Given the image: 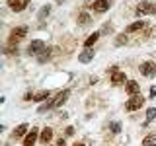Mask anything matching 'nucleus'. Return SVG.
I'll use <instances>...</instances> for the list:
<instances>
[{"label": "nucleus", "mask_w": 156, "mask_h": 146, "mask_svg": "<svg viewBox=\"0 0 156 146\" xmlns=\"http://www.w3.org/2000/svg\"><path fill=\"white\" fill-rule=\"evenodd\" d=\"M100 35H101L100 31H94L92 35H88V39L84 41V47H86V49H90V47H92V45H94V43L98 41V39H100Z\"/></svg>", "instance_id": "obj_14"}, {"label": "nucleus", "mask_w": 156, "mask_h": 146, "mask_svg": "<svg viewBox=\"0 0 156 146\" xmlns=\"http://www.w3.org/2000/svg\"><path fill=\"white\" fill-rule=\"evenodd\" d=\"M45 49V43L41 41V39H35V41H31L29 43V47H27V53L29 55H39V53Z\"/></svg>", "instance_id": "obj_3"}, {"label": "nucleus", "mask_w": 156, "mask_h": 146, "mask_svg": "<svg viewBox=\"0 0 156 146\" xmlns=\"http://www.w3.org/2000/svg\"><path fill=\"white\" fill-rule=\"evenodd\" d=\"M49 14H51V6L47 4V6H43L41 10H39V14H37V19H39V22H43V19H45V18L49 16Z\"/></svg>", "instance_id": "obj_16"}, {"label": "nucleus", "mask_w": 156, "mask_h": 146, "mask_svg": "<svg viewBox=\"0 0 156 146\" xmlns=\"http://www.w3.org/2000/svg\"><path fill=\"white\" fill-rule=\"evenodd\" d=\"M109 130H111L113 134H117V133L121 130V125H119V123H111V125H109Z\"/></svg>", "instance_id": "obj_23"}, {"label": "nucleus", "mask_w": 156, "mask_h": 146, "mask_svg": "<svg viewBox=\"0 0 156 146\" xmlns=\"http://www.w3.org/2000/svg\"><path fill=\"white\" fill-rule=\"evenodd\" d=\"M154 142H156V134H148L143 140V146H150V144H154Z\"/></svg>", "instance_id": "obj_22"}, {"label": "nucleus", "mask_w": 156, "mask_h": 146, "mask_svg": "<svg viewBox=\"0 0 156 146\" xmlns=\"http://www.w3.org/2000/svg\"><path fill=\"white\" fill-rule=\"evenodd\" d=\"M57 2H58V4H62V2H65V0H57Z\"/></svg>", "instance_id": "obj_27"}, {"label": "nucleus", "mask_w": 156, "mask_h": 146, "mask_svg": "<svg viewBox=\"0 0 156 146\" xmlns=\"http://www.w3.org/2000/svg\"><path fill=\"white\" fill-rule=\"evenodd\" d=\"M51 138H53V129H49V127H47V129H43L41 134H39V140H41L43 144H49V140H51Z\"/></svg>", "instance_id": "obj_10"}, {"label": "nucleus", "mask_w": 156, "mask_h": 146, "mask_svg": "<svg viewBox=\"0 0 156 146\" xmlns=\"http://www.w3.org/2000/svg\"><path fill=\"white\" fill-rule=\"evenodd\" d=\"M92 8H94L96 12H105V10L109 8V0H94Z\"/></svg>", "instance_id": "obj_9"}, {"label": "nucleus", "mask_w": 156, "mask_h": 146, "mask_svg": "<svg viewBox=\"0 0 156 146\" xmlns=\"http://www.w3.org/2000/svg\"><path fill=\"white\" fill-rule=\"evenodd\" d=\"M127 92H129L131 96H136V94L140 92V86L136 84L135 80H129V82H127Z\"/></svg>", "instance_id": "obj_13"}, {"label": "nucleus", "mask_w": 156, "mask_h": 146, "mask_svg": "<svg viewBox=\"0 0 156 146\" xmlns=\"http://www.w3.org/2000/svg\"><path fill=\"white\" fill-rule=\"evenodd\" d=\"M127 80V76H125V72H121V70H117L115 74H111V84H123V82Z\"/></svg>", "instance_id": "obj_11"}, {"label": "nucleus", "mask_w": 156, "mask_h": 146, "mask_svg": "<svg viewBox=\"0 0 156 146\" xmlns=\"http://www.w3.org/2000/svg\"><path fill=\"white\" fill-rule=\"evenodd\" d=\"M74 146H84V144H78V142H76V144H74Z\"/></svg>", "instance_id": "obj_28"}, {"label": "nucleus", "mask_w": 156, "mask_h": 146, "mask_svg": "<svg viewBox=\"0 0 156 146\" xmlns=\"http://www.w3.org/2000/svg\"><path fill=\"white\" fill-rule=\"evenodd\" d=\"M27 133V125H20L18 129H16V133H14V136H16V138H20V136H23Z\"/></svg>", "instance_id": "obj_20"}, {"label": "nucleus", "mask_w": 156, "mask_h": 146, "mask_svg": "<svg viewBox=\"0 0 156 146\" xmlns=\"http://www.w3.org/2000/svg\"><path fill=\"white\" fill-rule=\"evenodd\" d=\"M27 4H29V0H10V8H12L14 12H22V10H26Z\"/></svg>", "instance_id": "obj_8"}, {"label": "nucleus", "mask_w": 156, "mask_h": 146, "mask_svg": "<svg viewBox=\"0 0 156 146\" xmlns=\"http://www.w3.org/2000/svg\"><path fill=\"white\" fill-rule=\"evenodd\" d=\"M37 138H39V133H37V129H31V130H29V133L26 134V138H23V146H33Z\"/></svg>", "instance_id": "obj_6"}, {"label": "nucleus", "mask_w": 156, "mask_h": 146, "mask_svg": "<svg viewBox=\"0 0 156 146\" xmlns=\"http://www.w3.org/2000/svg\"><path fill=\"white\" fill-rule=\"evenodd\" d=\"M123 43H127V35H125V33H121V35L115 39V45H123Z\"/></svg>", "instance_id": "obj_24"}, {"label": "nucleus", "mask_w": 156, "mask_h": 146, "mask_svg": "<svg viewBox=\"0 0 156 146\" xmlns=\"http://www.w3.org/2000/svg\"><path fill=\"white\" fill-rule=\"evenodd\" d=\"M57 146H66V142H65V138H58V140H57Z\"/></svg>", "instance_id": "obj_26"}, {"label": "nucleus", "mask_w": 156, "mask_h": 146, "mask_svg": "<svg viewBox=\"0 0 156 146\" xmlns=\"http://www.w3.org/2000/svg\"><path fill=\"white\" fill-rule=\"evenodd\" d=\"M26 33H27V27L26 26H20V27H16V29H12V33H10V43H18L22 37H26Z\"/></svg>", "instance_id": "obj_2"}, {"label": "nucleus", "mask_w": 156, "mask_h": 146, "mask_svg": "<svg viewBox=\"0 0 156 146\" xmlns=\"http://www.w3.org/2000/svg\"><path fill=\"white\" fill-rule=\"evenodd\" d=\"M68 96H70V90H62L61 94H58V96L55 97V99L51 101V103H53V107H58V105H62V103H65V101L68 99Z\"/></svg>", "instance_id": "obj_7"}, {"label": "nucleus", "mask_w": 156, "mask_h": 146, "mask_svg": "<svg viewBox=\"0 0 156 146\" xmlns=\"http://www.w3.org/2000/svg\"><path fill=\"white\" fill-rule=\"evenodd\" d=\"M140 72H143L144 76H154L156 74V64L154 62H150V61H146V62H143V64H140Z\"/></svg>", "instance_id": "obj_5"}, {"label": "nucleus", "mask_w": 156, "mask_h": 146, "mask_svg": "<svg viewBox=\"0 0 156 146\" xmlns=\"http://www.w3.org/2000/svg\"><path fill=\"white\" fill-rule=\"evenodd\" d=\"M65 134L66 136H72V134H74V129H72V127H66V129H65Z\"/></svg>", "instance_id": "obj_25"}, {"label": "nucleus", "mask_w": 156, "mask_h": 146, "mask_svg": "<svg viewBox=\"0 0 156 146\" xmlns=\"http://www.w3.org/2000/svg\"><path fill=\"white\" fill-rule=\"evenodd\" d=\"M156 12V6L150 2H143L139 8H136V16H144V14H154Z\"/></svg>", "instance_id": "obj_4"}, {"label": "nucleus", "mask_w": 156, "mask_h": 146, "mask_svg": "<svg viewBox=\"0 0 156 146\" xmlns=\"http://www.w3.org/2000/svg\"><path fill=\"white\" fill-rule=\"evenodd\" d=\"M49 58H51V49H43L41 55H37V61L39 62H45V61H49Z\"/></svg>", "instance_id": "obj_17"}, {"label": "nucleus", "mask_w": 156, "mask_h": 146, "mask_svg": "<svg viewBox=\"0 0 156 146\" xmlns=\"http://www.w3.org/2000/svg\"><path fill=\"white\" fill-rule=\"evenodd\" d=\"M92 58H94V51H90V49H86L84 53H80V55H78V61L84 62V64H86V62H90Z\"/></svg>", "instance_id": "obj_12"}, {"label": "nucleus", "mask_w": 156, "mask_h": 146, "mask_svg": "<svg viewBox=\"0 0 156 146\" xmlns=\"http://www.w3.org/2000/svg\"><path fill=\"white\" fill-rule=\"evenodd\" d=\"M92 19H90V14H86V12H82L80 16H78V23H80V26H88V23H90Z\"/></svg>", "instance_id": "obj_19"}, {"label": "nucleus", "mask_w": 156, "mask_h": 146, "mask_svg": "<svg viewBox=\"0 0 156 146\" xmlns=\"http://www.w3.org/2000/svg\"><path fill=\"white\" fill-rule=\"evenodd\" d=\"M143 103H144V97L143 96H131V99L127 101L125 103V109L127 111H136V109H140V107H143Z\"/></svg>", "instance_id": "obj_1"}, {"label": "nucleus", "mask_w": 156, "mask_h": 146, "mask_svg": "<svg viewBox=\"0 0 156 146\" xmlns=\"http://www.w3.org/2000/svg\"><path fill=\"white\" fill-rule=\"evenodd\" d=\"M150 146H156V144H150Z\"/></svg>", "instance_id": "obj_29"}, {"label": "nucleus", "mask_w": 156, "mask_h": 146, "mask_svg": "<svg viewBox=\"0 0 156 146\" xmlns=\"http://www.w3.org/2000/svg\"><path fill=\"white\" fill-rule=\"evenodd\" d=\"M49 96H51L49 90H41V92H37V94L33 96V101H45V99H49Z\"/></svg>", "instance_id": "obj_15"}, {"label": "nucleus", "mask_w": 156, "mask_h": 146, "mask_svg": "<svg viewBox=\"0 0 156 146\" xmlns=\"http://www.w3.org/2000/svg\"><path fill=\"white\" fill-rule=\"evenodd\" d=\"M154 117H156V109H154V107H150V109L146 111V123H144V125H148L150 121L154 119Z\"/></svg>", "instance_id": "obj_21"}, {"label": "nucleus", "mask_w": 156, "mask_h": 146, "mask_svg": "<svg viewBox=\"0 0 156 146\" xmlns=\"http://www.w3.org/2000/svg\"><path fill=\"white\" fill-rule=\"evenodd\" d=\"M144 27V22H135V23H131L129 27H127V33H133V31H139V29H143Z\"/></svg>", "instance_id": "obj_18"}]
</instances>
